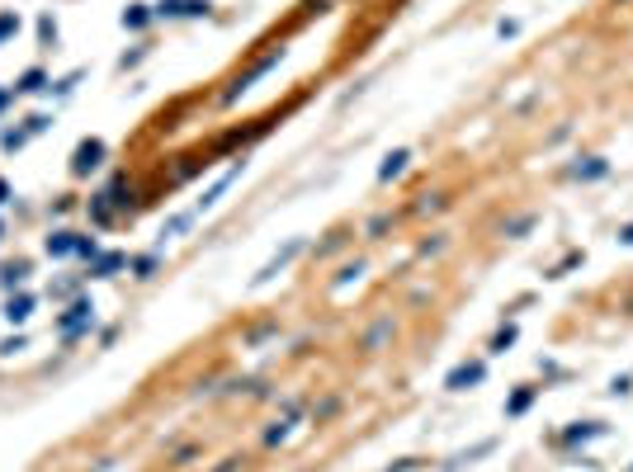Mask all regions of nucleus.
Segmentation results:
<instances>
[{"mask_svg":"<svg viewBox=\"0 0 633 472\" xmlns=\"http://www.w3.org/2000/svg\"><path fill=\"white\" fill-rule=\"evenodd\" d=\"M482 373H487V368H482V364H459V368H454V373L444 378V387H449V392H468V387H473V383H482Z\"/></svg>","mask_w":633,"mask_h":472,"instance_id":"2","label":"nucleus"},{"mask_svg":"<svg viewBox=\"0 0 633 472\" xmlns=\"http://www.w3.org/2000/svg\"><path fill=\"white\" fill-rule=\"evenodd\" d=\"M29 312H33V298H29V293H19V298L5 302V321H29Z\"/></svg>","mask_w":633,"mask_h":472,"instance_id":"6","label":"nucleus"},{"mask_svg":"<svg viewBox=\"0 0 633 472\" xmlns=\"http://www.w3.org/2000/svg\"><path fill=\"white\" fill-rule=\"evenodd\" d=\"M15 33H19V15H0V43L15 38Z\"/></svg>","mask_w":633,"mask_h":472,"instance_id":"15","label":"nucleus"},{"mask_svg":"<svg viewBox=\"0 0 633 472\" xmlns=\"http://www.w3.org/2000/svg\"><path fill=\"white\" fill-rule=\"evenodd\" d=\"M0 283H5V288H19V283H24V269H15V265H10V269H5V279H0Z\"/></svg>","mask_w":633,"mask_h":472,"instance_id":"16","label":"nucleus"},{"mask_svg":"<svg viewBox=\"0 0 633 472\" xmlns=\"http://www.w3.org/2000/svg\"><path fill=\"white\" fill-rule=\"evenodd\" d=\"M407 161H412L407 151H393V156L379 166V180H393V175H402V170H407Z\"/></svg>","mask_w":633,"mask_h":472,"instance_id":"8","label":"nucleus"},{"mask_svg":"<svg viewBox=\"0 0 633 472\" xmlns=\"http://www.w3.org/2000/svg\"><path fill=\"white\" fill-rule=\"evenodd\" d=\"M76 251V236L71 232H52L48 236V255H71Z\"/></svg>","mask_w":633,"mask_h":472,"instance_id":"9","label":"nucleus"},{"mask_svg":"<svg viewBox=\"0 0 633 472\" xmlns=\"http://www.w3.org/2000/svg\"><path fill=\"white\" fill-rule=\"evenodd\" d=\"M99 161H104V142L90 137V142H80V147H76V156H71V170H76V175H90Z\"/></svg>","mask_w":633,"mask_h":472,"instance_id":"1","label":"nucleus"},{"mask_svg":"<svg viewBox=\"0 0 633 472\" xmlns=\"http://www.w3.org/2000/svg\"><path fill=\"white\" fill-rule=\"evenodd\" d=\"M90 321H95V307H90V302H76V307L57 321V330H62V335H76V330H85Z\"/></svg>","mask_w":633,"mask_h":472,"instance_id":"3","label":"nucleus"},{"mask_svg":"<svg viewBox=\"0 0 633 472\" xmlns=\"http://www.w3.org/2000/svg\"><path fill=\"white\" fill-rule=\"evenodd\" d=\"M529 227H534V218H520V222H510L506 232H510V236H520V232H529Z\"/></svg>","mask_w":633,"mask_h":472,"instance_id":"20","label":"nucleus"},{"mask_svg":"<svg viewBox=\"0 0 633 472\" xmlns=\"http://www.w3.org/2000/svg\"><path fill=\"white\" fill-rule=\"evenodd\" d=\"M194 218H199V213H180V218H171L166 227H161V236H180V232H185V227H190Z\"/></svg>","mask_w":633,"mask_h":472,"instance_id":"12","label":"nucleus"},{"mask_svg":"<svg viewBox=\"0 0 633 472\" xmlns=\"http://www.w3.org/2000/svg\"><path fill=\"white\" fill-rule=\"evenodd\" d=\"M147 19H152V10H147V5H128V10H123V24H128V29H142Z\"/></svg>","mask_w":633,"mask_h":472,"instance_id":"10","label":"nucleus"},{"mask_svg":"<svg viewBox=\"0 0 633 472\" xmlns=\"http://www.w3.org/2000/svg\"><path fill=\"white\" fill-rule=\"evenodd\" d=\"M133 269H137V279H147V274L156 269V260H152V255H142V260H137V265H133Z\"/></svg>","mask_w":633,"mask_h":472,"instance_id":"18","label":"nucleus"},{"mask_svg":"<svg viewBox=\"0 0 633 472\" xmlns=\"http://www.w3.org/2000/svg\"><path fill=\"white\" fill-rule=\"evenodd\" d=\"M510 345H515V326H501L496 330V340H491V354H506Z\"/></svg>","mask_w":633,"mask_h":472,"instance_id":"11","label":"nucleus"},{"mask_svg":"<svg viewBox=\"0 0 633 472\" xmlns=\"http://www.w3.org/2000/svg\"><path fill=\"white\" fill-rule=\"evenodd\" d=\"M298 251H302V241H288L284 251H279V255H274V260H269L265 269H260V274H255V283H269V279H274V274H279V269H284V265H288V260H293Z\"/></svg>","mask_w":633,"mask_h":472,"instance_id":"4","label":"nucleus"},{"mask_svg":"<svg viewBox=\"0 0 633 472\" xmlns=\"http://www.w3.org/2000/svg\"><path fill=\"white\" fill-rule=\"evenodd\" d=\"M0 204H10V185L5 180H0Z\"/></svg>","mask_w":633,"mask_h":472,"instance_id":"22","label":"nucleus"},{"mask_svg":"<svg viewBox=\"0 0 633 472\" xmlns=\"http://www.w3.org/2000/svg\"><path fill=\"white\" fill-rule=\"evenodd\" d=\"M5 99H10V94H5V90H0V104H5Z\"/></svg>","mask_w":633,"mask_h":472,"instance_id":"23","label":"nucleus"},{"mask_svg":"<svg viewBox=\"0 0 633 472\" xmlns=\"http://www.w3.org/2000/svg\"><path fill=\"white\" fill-rule=\"evenodd\" d=\"M591 435H601V425H596V421H591V425H582V430H572L567 440H591Z\"/></svg>","mask_w":633,"mask_h":472,"instance_id":"17","label":"nucleus"},{"mask_svg":"<svg viewBox=\"0 0 633 472\" xmlns=\"http://www.w3.org/2000/svg\"><path fill=\"white\" fill-rule=\"evenodd\" d=\"M43 85H48V76H43V71L33 66V71H24V76H19V85H15V90H19V94H38Z\"/></svg>","mask_w":633,"mask_h":472,"instance_id":"7","label":"nucleus"},{"mask_svg":"<svg viewBox=\"0 0 633 472\" xmlns=\"http://www.w3.org/2000/svg\"><path fill=\"white\" fill-rule=\"evenodd\" d=\"M118 265H128L123 255H99V260H95V274H99V279H104V274H113V269H118Z\"/></svg>","mask_w":633,"mask_h":472,"instance_id":"13","label":"nucleus"},{"mask_svg":"<svg viewBox=\"0 0 633 472\" xmlns=\"http://www.w3.org/2000/svg\"><path fill=\"white\" fill-rule=\"evenodd\" d=\"M619 241H624V246H633V222L624 227V232H619Z\"/></svg>","mask_w":633,"mask_h":472,"instance_id":"21","label":"nucleus"},{"mask_svg":"<svg viewBox=\"0 0 633 472\" xmlns=\"http://www.w3.org/2000/svg\"><path fill=\"white\" fill-rule=\"evenodd\" d=\"M529 402H534V387H520V392L510 397V406H506V411H510V416H520V411L529 406Z\"/></svg>","mask_w":633,"mask_h":472,"instance_id":"14","label":"nucleus"},{"mask_svg":"<svg viewBox=\"0 0 633 472\" xmlns=\"http://www.w3.org/2000/svg\"><path fill=\"white\" fill-rule=\"evenodd\" d=\"M577 180H601V175H610V161L605 156H586V161H577Z\"/></svg>","mask_w":633,"mask_h":472,"instance_id":"5","label":"nucleus"},{"mask_svg":"<svg viewBox=\"0 0 633 472\" xmlns=\"http://www.w3.org/2000/svg\"><path fill=\"white\" fill-rule=\"evenodd\" d=\"M629 472H633V468H629Z\"/></svg>","mask_w":633,"mask_h":472,"instance_id":"24","label":"nucleus"},{"mask_svg":"<svg viewBox=\"0 0 633 472\" xmlns=\"http://www.w3.org/2000/svg\"><path fill=\"white\" fill-rule=\"evenodd\" d=\"M76 255H95V241H90V236H76Z\"/></svg>","mask_w":633,"mask_h":472,"instance_id":"19","label":"nucleus"}]
</instances>
